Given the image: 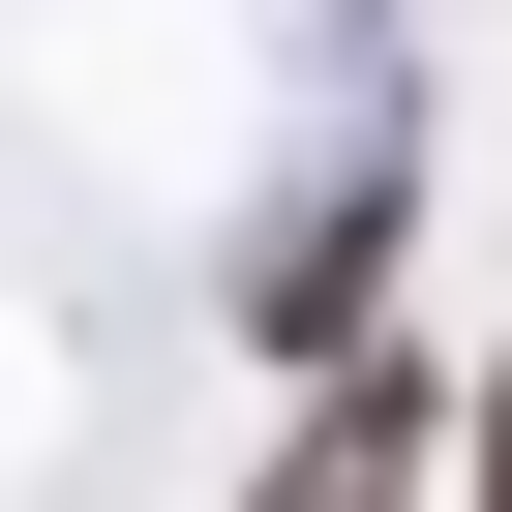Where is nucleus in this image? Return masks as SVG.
<instances>
[{"mask_svg": "<svg viewBox=\"0 0 512 512\" xmlns=\"http://www.w3.org/2000/svg\"><path fill=\"white\" fill-rule=\"evenodd\" d=\"M392 211H422V151H392V121H362V151H302L272 211H241V272H211V302H241V362H302V392H332V362H392Z\"/></svg>", "mask_w": 512, "mask_h": 512, "instance_id": "nucleus-1", "label": "nucleus"}, {"mask_svg": "<svg viewBox=\"0 0 512 512\" xmlns=\"http://www.w3.org/2000/svg\"><path fill=\"white\" fill-rule=\"evenodd\" d=\"M452 422H482V392L392 332V362H332V392L272 422V482H241V512H422V482H452Z\"/></svg>", "mask_w": 512, "mask_h": 512, "instance_id": "nucleus-2", "label": "nucleus"}, {"mask_svg": "<svg viewBox=\"0 0 512 512\" xmlns=\"http://www.w3.org/2000/svg\"><path fill=\"white\" fill-rule=\"evenodd\" d=\"M452 482H482V512H512V362H482V422H452Z\"/></svg>", "mask_w": 512, "mask_h": 512, "instance_id": "nucleus-3", "label": "nucleus"}]
</instances>
